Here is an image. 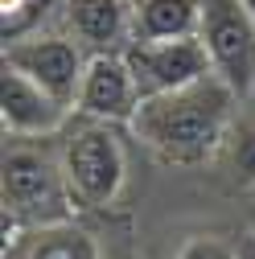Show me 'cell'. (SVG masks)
I'll return each instance as SVG.
<instances>
[{
    "mask_svg": "<svg viewBox=\"0 0 255 259\" xmlns=\"http://www.w3.org/2000/svg\"><path fill=\"white\" fill-rule=\"evenodd\" d=\"M235 103H239L235 87L218 70H210L206 78L189 82V87L148 95L128 127L165 165H202L227 140Z\"/></svg>",
    "mask_w": 255,
    "mask_h": 259,
    "instance_id": "obj_1",
    "label": "cell"
},
{
    "mask_svg": "<svg viewBox=\"0 0 255 259\" xmlns=\"http://www.w3.org/2000/svg\"><path fill=\"white\" fill-rule=\"evenodd\" d=\"M70 210L74 193L62 173V156L13 136V144L5 148V214L21 231H29V226L66 222Z\"/></svg>",
    "mask_w": 255,
    "mask_h": 259,
    "instance_id": "obj_2",
    "label": "cell"
},
{
    "mask_svg": "<svg viewBox=\"0 0 255 259\" xmlns=\"http://www.w3.org/2000/svg\"><path fill=\"white\" fill-rule=\"evenodd\" d=\"M115 127L119 123L82 119L62 140V152H58L62 173H66L78 206H107V202H115V193L123 185L128 160H123V144L115 136Z\"/></svg>",
    "mask_w": 255,
    "mask_h": 259,
    "instance_id": "obj_3",
    "label": "cell"
},
{
    "mask_svg": "<svg viewBox=\"0 0 255 259\" xmlns=\"http://www.w3.org/2000/svg\"><path fill=\"white\" fill-rule=\"evenodd\" d=\"M202 41L214 70L247 99L255 87V13L243 0H202Z\"/></svg>",
    "mask_w": 255,
    "mask_h": 259,
    "instance_id": "obj_4",
    "label": "cell"
},
{
    "mask_svg": "<svg viewBox=\"0 0 255 259\" xmlns=\"http://www.w3.org/2000/svg\"><path fill=\"white\" fill-rule=\"evenodd\" d=\"M87 62H91V54H82V46L74 37L29 33V37H17V41H5V66H13L21 74H29L33 82H41L70 111H74V99H78Z\"/></svg>",
    "mask_w": 255,
    "mask_h": 259,
    "instance_id": "obj_5",
    "label": "cell"
},
{
    "mask_svg": "<svg viewBox=\"0 0 255 259\" xmlns=\"http://www.w3.org/2000/svg\"><path fill=\"white\" fill-rule=\"evenodd\" d=\"M128 66H132L144 99L148 95H165V91H177V87H189L214 70L210 62V50L202 41V33L194 37H173V41H128L123 50Z\"/></svg>",
    "mask_w": 255,
    "mask_h": 259,
    "instance_id": "obj_6",
    "label": "cell"
},
{
    "mask_svg": "<svg viewBox=\"0 0 255 259\" xmlns=\"http://www.w3.org/2000/svg\"><path fill=\"white\" fill-rule=\"evenodd\" d=\"M144 103V91L128 66L123 54H91L87 74L78 87L74 111L82 119H103V123H132Z\"/></svg>",
    "mask_w": 255,
    "mask_h": 259,
    "instance_id": "obj_7",
    "label": "cell"
},
{
    "mask_svg": "<svg viewBox=\"0 0 255 259\" xmlns=\"http://www.w3.org/2000/svg\"><path fill=\"white\" fill-rule=\"evenodd\" d=\"M0 119H5L9 136L41 140V136H54V132L66 127L70 107L62 99H54V95L41 82H33L29 74L5 66V78H0Z\"/></svg>",
    "mask_w": 255,
    "mask_h": 259,
    "instance_id": "obj_8",
    "label": "cell"
},
{
    "mask_svg": "<svg viewBox=\"0 0 255 259\" xmlns=\"http://www.w3.org/2000/svg\"><path fill=\"white\" fill-rule=\"evenodd\" d=\"M66 25L91 54H123L132 41L128 0H66Z\"/></svg>",
    "mask_w": 255,
    "mask_h": 259,
    "instance_id": "obj_9",
    "label": "cell"
},
{
    "mask_svg": "<svg viewBox=\"0 0 255 259\" xmlns=\"http://www.w3.org/2000/svg\"><path fill=\"white\" fill-rule=\"evenodd\" d=\"M202 33V0H136L132 41H173Z\"/></svg>",
    "mask_w": 255,
    "mask_h": 259,
    "instance_id": "obj_10",
    "label": "cell"
},
{
    "mask_svg": "<svg viewBox=\"0 0 255 259\" xmlns=\"http://www.w3.org/2000/svg\"><path fill=\"white\" fill-rule=\"evenodd\" d=\"M13 259H99V247L82 226L66 218L21 231V239L13 243Z\"/></svg>",
    "mask_w": 255,
    "mask_h": 259,
    "instance_id": "obj_11",
    "label": "cell"
},
{
    "mask_svg": "<svg viewBox=\"0 0 255 259\" xmlns=\"http://www.w3.org/2000/svg\"><path fill=\"white\" fill-rule=\"evenodd\" d=\"M231 165H235L239 185H255V123L239 127V136H235V152H231Z\"/></svg>",
    "mask_w": 255,
    "mask_h": 259,
    "instance_id": "obj_12",
    "label": "cell"
},
{
    "mask_svg": "<svg viewBox=\"0 0 255 259\" xmlns=\"http://www.w3.org/2000/svg\"><path fill=\"white\" fill-rule=\"evenodd\" d=\"M177 259H239V247H231L227 239H218V235H198V239H189L181 247Z\"/></svg>",
    "mask_w": 255,
    "mask_h": 259,
    "instance_id": "obj_13",
    "label": "cell"
},
{
    "mask_svg": "<svg viewBox=\"0 0 255 259\" xmlns=\"http://www.w3.org/2000/svg\"><path fill=\"white\" fill-rule=\"evenodd\" d=\"M239 259H255V235H243V243H239Z\"/></svg>",
    "mask_w": 255,
    "mask_h": 259,
    "instance_id": "obj_14",
    "label": "cell"
},
{
    "mask_svg": "<svg viewBox=\"0 0 255 259\" xmlns=\"http://www.w3.org/2000/svg\"><path fill=\"white\" fill-rule=\"evenodd\" d=\"M247 107H251V115H255V87H251V95H247Z\"/></svg>",
    "mask_w": 255,
    "mask_h": 259,
    "instance_id": "obj_15",
    "label": "cell"
},
{
    "mask_svg": "<svg viewBox=\"0 0 255 259\" xmlns=\"http://www.w3.org/2000/svg\"><path fill=\"white\" fill-rule=\"evenodd\" d=\"M243 5H247V9H251V13H255V0H243Z\"/></svg>",
    "mask_w": 255,
    "mask_h": 259,
    "instance_id": "obj_16",
    "label": "cell"
}]
</instances>
